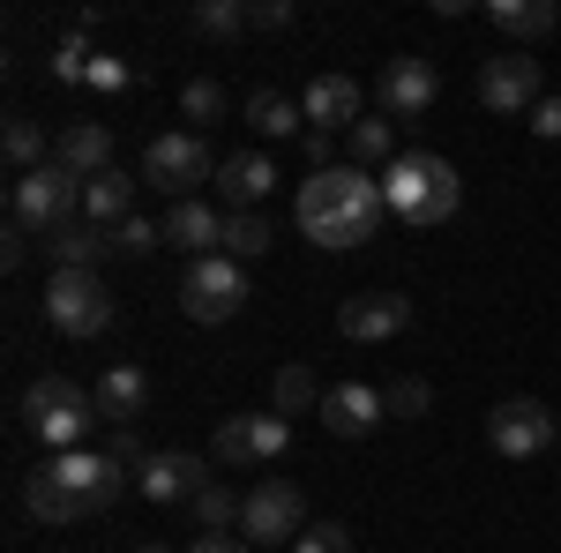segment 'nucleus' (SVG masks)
Listing matches in <instances>:
<instances>
[{
  "label": "nucleus",
  "mask_w": 561,
  "mask_h": 553,
  "mask_svg": "<svg viewBox=\"0 0 561 553\" xmlns=\"http://www.w3.org/2000/svg\"><path fill=\"white\" fill-rule=\"evenodd\" d=\"M45 322H53L60 337H105V322H113L105 277H98V269H53V277H45Z\"/></svg>",
  "instance_id": "7"
},
{
  "label": "nucleus",
  "mask_w": 561,
  "mask_h": 553,
  "mask_svg": "<svg viewBox=\"0 0 561 553\" xmlns=\"http://www.w3.org/2000/svg\"><path fill=\"white\" fill-rule=\"evenodd\" d=\"M486 441H494V457L524 464V457H539V449L561 441V419L539 404V396H502V404L486 412Z\"/></svg>",
  "instance_id": "11"
},
{
  "label": "nucleus",
  "mask_w": 561,
  "mask_h": 553,
  "mask_svg": "<svg viewBox=\"0 0 561 553\" xmlns=\"http://www.w3.org/2000/svg\"><path fill=\"white\" fill-rule=\"evenodd\" d=\"M113 247H121V255H158V247H165V224H150V217H128V224L113 232Z\"/></svg>",
  "instance_id": "35"
},
{
  "label": "nucleus",
  "mask_w": 561,
  "mask_h": 553,
  "mask_svg": "<svg viewBox=\"0 0 561 553\" xmlns=\"http://www.w3.org/2000/svg\"><path fill=\"white\" fill-rule=\"evenodd\" d=\"M135 187H142V172H98L83 187V217L90 224H105V232H121L135 217Z\"/></svg>",
  "instance_id": "24"
},
{
  "label": "nucleus",
  "mask_w": 561,
  "mask_h": 553,
  "mask_svg": "<svg viewBox=\"0 0 561 553\" xmlns=\"http://www.w3.org/2000/svg\"><path fill=\"white\" fill-rule=\"evenodd\" d=\"M187 23H195L203 38H240V31H248V8H240V0H203Z\"/></svg>",
  "instance_id": "32"
},
{
  "label": "nucleus",
  "mask_w": 561,
  "mask_h": 553,
  "mask_svg": "<svg viewBox=\"0 0 561 553\" xmlns=\"http://www.w3.org/2000/svg\"><path fill=\"white\" fill-rule=\"evenodd\" d=\"M83 31H90V15L60 38V53H53V76H60V83H90V60H98V53L83 45Z\"/></svg>",
  "instance_id": "33"
},
{
  "label": "nucleus",
  "mask_w": 561,
  "mask_h": 553,
  "mask_svg": "<svg viewBox=\"0 0 561 553\" xmlns=\"http://www.w3.org/2000/svg\"><path fill=\"white\" fill-rule=\"evenodd\" d=\"M382 113L389 120H420L434 105V90H442V76H434L427 53H397V60H382Z\"/></svg>",
  "instance_id": "13"
},
{
  "label": "nucleus",
  "mask_w": 561,
  "mask_h": 553,
  "mask_svg": "<svg viewBox=\"0 0 561 553\" xmlns=\"http://www.w3.org/2000/svg\"><path fill=\"white\" fill-rule=\"evenodd\" d=\"M486 15H494V23H502L510 38H524V45H531V38H547V31L561 23V8H554V0H494Z\"/></svg>",
  "instance_id": "25"
},
{
  "label": "nucleus",
  "mask_w": 561,
  "mask_h": 553,
  "mask_svg": "<svg viewBox=\"0 0 561 553\" xmlns=\"http://www.w3.org/2000/svg\"><path fill=\"white\" fill-rule=\"evenodd\" d=\"M135 553H165V546H135Z\"/></svg>",
  "instance_id": "44"
},
{
  "label": "nucleus",
  "mask_w": 561,
  "mask_h": 553,
  "mask_svg": "<svg viewBox=\"0 0 561 553\" xmlns=\"http://www.w3.org/2000/svg\"><path fill=\"white\" fill-rule=\"evenodd\" d=\"M0 150H8V165H15V180H23V172H38V165H53V158H45V128H38V120H8V135H0Z\"/></svg>",
  "instance_id": "30"
},
{
  "label": "nucleus",
  "mask_w": 561,
  "mask_h": 553,
  "mask_svg": "<svg viewBox=\"0 0 561 553\" xmlns=\"http://www.w3.org/2000/svg\"><path fill=\"white\" fill-rule=\"evenodd\" d=\"M382 203L397 224H449L465 203V180L434 150H397V165L382 172Z\"/></svg>",
  "instance_id": "3"
},
{
  "label": "nucleus",
  "mask_w": 561,
  "mask_h": 553,
  "mask_svg": "<svg viewBox=\"0 0 561 553\" xmlns=\"http://www.w3.org/2000/svg\"><path fill=\"white\" fill-rule=\"evenodd\" d=\"M531 135H539V142L561 135V97H539V105H531Z\"/></svg>",
  "instance_id": "40"
},
{
  "label": "nucleus",
  "mask_w": 561,
  "mask_h": 553,
  "mask_svg": "<svg viewBox=\"0 0 561 553\" xmlns=\"http://www.w3.org/2000/svg\"><path fill=\"white\" fill-rule=\"evenodd\" d=\"M300 150H307V165H314V172H330V150H337V135L307 128V135H300Z\"/></svg>",
  "instance_id": "41"
},
{
  "label": "nucleus",
  "mask_w": 561,
  "mask_h": 553,
  "mask_svg": "<svg viewBox=\"0 0 561 553\" xmlns=\"http://www.w3.org/2000/svg\"><path fill=\"white\" fill-rule=\"evenodd\" d=\"M270 396H277V412H285V419H293V412H307V404L322 412V389H314V375H307V367H277Z\"/></svg>",
  "instance_id": "31"
},
{
  "label": "nucleus",
  "mask_w": 561,
  "mask_h": 553,
  "mask_svg": "<svg viewBox=\"0 0 561 553\" xmlns=\"http://www.w3.org/2000/svg\"><path fill=\"white\" fill-rule=\"evenodd\" d=\"M382 217H389L382 180L359 172V165L307 172L300 195H293V224H300V240H314V247H367Z\"/></svg>",
  "instance_id": "1"
},
{
  "label": "nucleus",
  "mask_w": 561,
  "mask_h": 553,
  "mask_svg": "<svg viewBox=\"0 0 561 553\" xmlns=\"http://www.w3.org/2000/svg\"><path fill=\"white\" fill-rule=\"evenodd\" d=\"M83 217V180L68 165H38L23 172L15 187H8V224H23V232H60V224H76Z\"/></svg>",
  "instance_id": "5"
},
{
  "label": "nucleus",
  "mask_w": 561,
  "mask_h": 553,
  "mask_svg": "<svg viewBox=\"0 0 561 553\" xmlns=\"http://www.w3.org/2000/svg\"><path fill=\"white\" fill-rule=\"evenodd\" d=\"M98 389L68 382V375H45V382L23 389V426L38 434L53 457H68V449H90V434H98Z\"/></svg>",
  "instance_id": "4"
},
{
  "label": "nucleus",
  "mask_w": 561,
  "mask_h": 553,
  "mask_svg": "<svg viewBox=\"0 0 561 553\" xmlns=\"http://www.w3.org/2000/svg\"><path fill=\"white\" fill-rule=\"evenodd\" d=\"M210 479H203V457H187V449H158L150 464L135 471V494L142 502H158V509H173V502H195Z\"/></svg>",
  "instance_id": "15"
},
{
  "label": "nucleus",
  "mask_w": 561,
  "mask_h": 553,
  "mask_svg": "<svg viewBox=\"0 0 561 553\" xmlns=\"http://www.w3.org/2000/svg\"><path fill=\"white\" fill-rule=\"evenodd\" d=\"M337 330L352 344H382V337H404L412 330V299L404 292H359L337 307Z\"/></svg>",
  "instance_id": "14"
},
{
  "label": "nucleus",
  "mask_w": 561,
  "mask_h": 553,
  "mask_svg": "<svg viewBox=\"0 0 561 553\" xmlns=\"http://www.w3.org/2000/svg\"><path fill=\"white\" fill-rule=\"evenodd\" d=\"M240 531L255 539V546H285V539H300L307 531V502L293 479H255L248 486V516H240Z\"/></svg>",
  "instance_id": "12"
},
{
  "label": "nucleus",
  "mask_w": 561,
  "mask_h": 553,
  "mask_svg": "<svg viewBox=\"0 0 561 553\" xmlns=\"http://www.w3.org/2000/svg\"><path fill=\"white\" fill-rule=\"evenodd\" d=\"M285 449H293V419L285 412H232V419H217V464L262 471V464H277Z\"/></svg>",
  "instance_id": "9"
},
{
  "label": "nucleus",
  "mask_w": 561,
  "mask_h": 553,
  "mask_svg": "<svg viewBox=\"0 0 561 553\" xmlns=\"http://www.w3.org/2000/svg\"><path fill=\"white\" fill-rule=\"evenodd\" d=\"M165 247H180V255H225V210H210V203H173L165 210Z\"/></svg>",
  "instance_id": "20"
},
{
  "label": "nucleus",
  "mask_w": 561,
  "mask_h": 553,
  "mask_svg": "<svg viewBox=\"0 0 561 553\" xmlns=\"http://www.w3.org/2000/svg\"><path fill=\"white\" fill-rule=\"evenodd\" d=\"M90 90H128V68H121L113 53H98V60H90Z\"/></svg>",
  "instance_id": "39"
},
{
  "label": "nucleus",
  "mask_w": 561,
  "mask_h": 553,
  "mask_svg": "<svg viewBox=\"0 0 561 553\" xmlns=\"http://www.w3.org/2000/svg\"><path fill=\"white\" fill-rule=\"evenodd\" d=\"M105 457H113L121 471H142L150 457H158V449H142V426H113V441H105Z\"/></svg>",
  "instance_id": "36"
},
{
  "label": "nucleus",
  "mask_w": 561,
  "mask_h": 553,
  "mask_svg": "<svg viewBox=\"0 0 561 553\" xmlns=\"http://www.w3.org/2000/svg\"><path fill=\"white\" fill-rule=\"evenodd\" d=\"M180 120L203 135V128H217L225 120V83H210V76H187L180 83Z\"/></svg>",
  "instance_id": "28"
},
{
  "label": "nucleus",
  "mask_w": 561,
  "mask_h": 553,
  "mask_svg": "<svg viewBox=\"0 0 561 553\" xmlns=\"http://www.w3.org/2000/svg\"><path fill=\"white\" fill-rule=\"evenodd\" d=\"M554 419H561V412H554Z\"/></svg>",
  "instance_id": "45"
},
{
  "label": "nucleus",
  "mask_w": 561,
  "mask_h": 553,
  "mask_svg": "<svg viewBox=\"0 0 561 553\" xmlns=\"http://www.w3.org/2000/svg\"><path fill=\"white\" fill-rule=\"evenodd\" d=\"M187 553H248L240 539H225V531H203V539H187Z\"/></svg>",
  "instance_id": "43"
},
{
  "label": "nucleus",
  "mask_w": 561,
  "mask_h": 553,
  "mask_svg": "<svg viewBox=\"0 0 561 553\" xmlns=\"http://www.w3.org/2000/svg\"><path fill=\"white\" fill-rule=\"evenodd\" d=\"M98 412L113 426H142V412H150V375L142 367H105L98 375Z\"/></svg>",
  "instance_id": "21"
},
{
  "label": "nucleus",
  "mask_w": 561,
  "mask_h": 553,
  "mask_svg": "<svg viewBox=\"0 0 561 553\" xmlns=\"http://www.w3.org/2000/svg\"><path fill=\"white\" fill-rule=\"evenodd\" d=\"M270 217L262 210H225V255L232 262H255V255H270Z\"/></svg>",
  "instance_id": "27"
},
{
  "label": "nucleus",
  "mask_w": 561,
  "mask_h": 553,
  "mask_svg": "<svg viewBox=\"0 0 561 553\" xmlns=\"http://www.w3.org/2000/svg\"><path fill=\"white\" fill-rule=\"evenodd\" d=\"M0 262H8V269H23V262H31V232H23V224H8V247H0Z\"/></svg>",
  "instance_id": "42"
},
{
  "label": "nucleus",
  "mask_w": 561,
  "mask_h": 553,
  "mask_svg": "<svg viewBox=\"0 0 561 553\" xmlns=\"http://www.w3.org/2000/svg\"><path fill=\"white\" fill-rule=\"evenodd\" d=\"M180 307H187L195 322H232V314L248 307V262H232V255L187 262V277H180Z\"/></svg>",
  "instance_id": "8"
},
{
  "label": "nucleus",
  "mask_w": 561,
  "mask_h": 553,
  "mask_svg": "<svg viewBox=\"0 0 561 553\" xmlns=\"http://www.w3.org/2000/svg\"><path fill=\"white\" fill-rule=\"evenodd\" d=\"M547 97V76H539V60L510 45V53H494V60H479V105L486 113H510V120H531V105Z\"/></svg>",
  "instance_id": "10"
},
{
  "label": "nucleus",
  "mask_w": 561,
  "mask_h": 553,
  "mask_svg": "<svg viewBox=\"0 0 561 553\" xmlns=\"http://www.w3.org/2000/svg\"><path fill=\"white\" fill-rule=\"evenodd\" d=\"M293 553H352V531L345 523H307L300 539H293Z\"/></svg>",
  "instance_id": "37"
},
{
  "label": "nucleus",
  "mask_w": 561,
  "mask_h": 553,
  "mask_svg": "<svg viewBox=\"0 0 561 553\" xmlns=\"http://www.w3.org/2000/svg\"><path fill=\"white\" fill-rule=\"evenodd\" d=\"M345 150H352V165H359V172L382 180V172L397 165V128H389V120H359V128L345 135Z\"/></svg>",
  "instance_id": "26"
},
{
  "label": "nucleus",
  "mask_w": 561,
  "mask_h": 553,
  "mask_svg": "<svg viewBox=\"0 0 561 553\" xmlns=\"http://www.w3.org/2000/svg\"><path fill=\"white\" fill-rule=\"evenodd\" d=\"M382 419H389L382 389H367V382H337V389H322V426H330L337 441H367V434H375Z\"/></svg>",
  "instance_id": "16"
},
{
  "label": "nucleus",
  "mask_w": 561,
  "mask_h": 553,
  "mask_svg": "<svg viewBox=\"0 0 561 553\" xmlns=\"http://www.w3.org/2000/svg\"><path fill=\"white\" fill-rule=\"evenodd\" d=\"M300 113H307V128H322V135H352V128H359V83L330 68V76H314V83H307Z\"/></svg>",
  "instance_id": "17"
},
{
  "label": "nucleus",
  "mask_w": 561,
  "mask_h": 553,
  "mask_svg": "<svg viewBox=\"0 0 561 553\" xmlns=\"http://www.w3.org/2000/svg\"><path fill=\"white\" fill-rule=\"evenodd\" d=\"M105 255H113V232H105V224H90V217L60 224V232L45 240V262H53V269H98Z\"/></svg>",
  "instance_id": "22"
},
{
  "label": "nucleus",
  "mask_w": 561,
  "mask_h": 553,
  "mask_svg": "<svg viewBox=\"0 0 561 553\" xmlns=\"http://www.w3.org/2000/svg\"><path fill=\"white\" fill-rule=\"evenodd\" d=\"M53 165H68L90 187L98 172H113V128H105V120H68L60 142H53Z\"/></svg>",
  "instance_id": "19"
},
{
  "label": "nucleus",
  "mask_w": 561,
  "mask_h": 553,
  "mask_svg": "<svg viewBox=\"0 0 561 553\" xmlns=\"http://www.w3.org/2000/svg\"><path fill=\"white\" fill-rule=\"evenodd\" d=\"M203 180H217V150L195 128L150 135V150H142V187H158V195H173V203H195Z\"/></svg>",
  "instance_id": "6"
},
{
  "label": "nucleus",
  "mask_w": 561,
  "mask_h": 553,
  "mask_svg": "<svg viewBox=\"0 0 561 553\" xmlns=\"http://www.w3.org/2000/svg\"><path fill=\"white\" fill-rule=\"evenodd\" d=\"M128 494V471L113 464L105 449H68V457H45L31 479H23V509L38 523H83V516H105Z\"/></svg>",
  "instance_id": "2"
},
{
  "label": "nucleus",
  "mask_w": 561,
  "mask_h": 553,
  "mask_svg": "<svg viewBox=\"0 0 561 553\" xmlns=\"http://www.w3.org/2000/svg\"><path fill=\"white\" fill-rule=\"evenodd\" d=\"M382 404H389V419H427L434 389H427V382H389V389H382Z\"/></svg>",
  "instance_id": "34"
},
{
  "label": "nucleus",
  "mask_w": 561,
  "mask_h": 553,
  "mask_svg": "<svg viewBox=\"0 0 561 553\" xmlns=\"http://www.w3.org/2000/svg\"><path fill=\"white\" fill-rule=\"evenodd\" d=\"M248 128L262 135V142H293V135H307V113H300V97H285V90H248Z\"/></svg>",
  "instance_id": "23"
},
{
  "label": "nucleus",
  "mask_w": 561,
  "mask_h": 553,
  "mask_svg": "<svg viewBox=\"0 0 561 553\" xmlns=\"http://www.w3.org/2000/svg\"><path fill=\"white\" fill-rule=\"evenodd\" d=\"M248 23H255V31H293V0H255Z\"/></svg>",
  "instance_id": "38"
},
{
  "label": "nucleus",
  "mask_w": 561,
  "mask_h": 553,
  "mask_svg": "<svg viewBox=\"0 0 561 553\" xmlns=\"http://www.w3.org/2000/svg\"><path fill=\"white\" fill-rule=\"evenodd\" d=\"M187 509H195V523H203V531H232V523L248 516V494H232L225 479H210V486H203Z\"/></svg>",
  "instance_id": "29"
},
{
  "label": "nucleus",
  "mask_w": 561,
  "mask_h": 553,
  "mask_svg": "<svg viewBox=\"0 0 561 553\" xmlns=\"http://www.w3.org/2000/svg\"><path fill=\"white\" fill-rule=\"evenodd\" d=\"M217 195H225V210H255L277 195V165L262 158V150H225V165H217Z\"/></svg>",
  "instance_id": "18"
}]
</instances>
